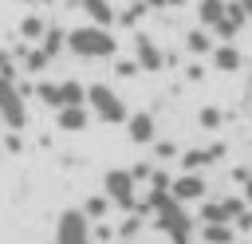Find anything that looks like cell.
Here are the masks:
<instances>
[{
  "instance_id": "cell-1",
  "label": "cell",
  "mask_w": 252,
  "mask_h": 244,
  "mask_svg": "<svg viewBox=\"0 0 252 244\" xmlns=\"http://www.w3.org/2000/svg\"><path fill=\"white\" fill-rule=\"evenodd\" d=\"M67 47L79 55V59H110L118 51L110 28H98V24H83V28H71L67 31Z\"/></svg>"
},
{
  "instance_id": "cell-2",
  "label": "cell",
  "mask_w": 252,
  "mask_h": 244,
  "mask_svg": "<svg viewBox=\"0 0 252 244\" xmlns=\"http://www.w3.org/2000/svg\"><path fill=\"white\" fill-rule=\"evenodd\" d=\"M102 193H106L110 205H118V209H126V213L138 209V181H134L130 169H110V173L102 177Z\"/></svg>"
},
{
  "instance_id": "cell-3",
  "label": "cell",
  "mask_w": 252,
  "mask_h": 244,
  "mask_svg": "<svg viewBox=\"0 0 252 244\" xmlns=\"http://www.w3.org/2000/svg\"><path fill=\"white\" fill-rule=\"evenodd\" d=\"M87 106L98 122H126V102L106 87V83H94L87 87Z\"/></svg>"
},
{
  "instance_id": "cell-4",
  "label": "cell",
  "mask_w": 252,
  "mask_h": 244,
  "mask_svg": "<svg viewBox=\"0 0 252 244\" xmlns=\"http://www.w3.org/2000/svg\"><path fill=\"white\" fill-rule=\"evenodd\" d=\"M0 122L8 130H24L28 126V106H24V94L16 91V79L0 75Z\"/></svg>"
},
{
  "instance_id": "cell-5",
  "label": "cell",
  "mask_w": 252,
  "mask_h": 244,
  "mask_svg": "<svg viewBox=\"0 0 252 244\" xmlns=\"http://www.w3.org/2000/svg\"><path fill=\"white\" fill-rule=\"evenodd\" d=\"M55 244H94V240H91V220L83 216V209H67V213H59Z\"/></svg>"
},
{
  "instance_id": "cell-6",
  "label": "cell",
  "mask_w": 252,
  "mask_h": 244,
  "mask_svg": "<svg viewBox=\"0 0 252 244\" xmlns=\"http://www.w3.org/2000/svg\"><path fill=\"white\" fill-rule=\"evenodd\" d=\"M205 177L201 173H181V177H173L169 181V197L173 201H181V205H189V201H205Z\"/></svg>"
},
{
  "instance_id": "cell-7",
  "label": "cell",
  "mask_w": 252,
  "mask_h": 244,
  "mask_svg": "<svg viewBox=\"0 0 252 244\" xmlns=\"http://www.w3.org/2000/svg\"><path fill=\"white\" fill-rule=\"evenodd\" d=\"M134 63L142 67V71H161L165 67V55H161V47L150 39V35H134Z\"/></svg>"
},
{
  "instance_id": "cell-8",
  "label": "cell",
  "mask_w": 252,
  "mask_h": 244,
  "mask_svg": "<svg viewBox=\"0 0 252 244\" xmlns=\"http://www.w3.org/2000/svg\"><path fill=\"white\" fill-rule=\"evenodd\" d=\"M126 134H130V142H138V146L154 142V134H158V126H154V114H146V110H138V114H126Z\"/></svg>"
},
{
  "instance_id": "cell-9",
  "label": "cell",
  "mask_w": 252,
  "mask_h": 244,
  "mask_svg": "<svg viewBox=\"0 0 252 244\" xmlns=\"http://www.w3.org/2000/svg\"><path fill=\"white\" fill-rule=\"evenodd\" d=\"M55 122H59V130H67V134H79V130H87L91 110H87V106H59V110H55Z\"/></svg>"
},
{
  "instance_id": "cell-10",
  "label": "cell",
  "mask_w": 252,
  "mask_h": 244,
  "mask_svg": "<svg viewBox=\"0 0 252 244\" xmlns=\"http://www.w3.org/2000/svg\"><path fill=\"white\" fill-rule=\"evenodd\" d=\"M79 4L91 16V24H98V28H110L114 24V4L110 0H79Z\"/></svg>"
},
{
  "instance_id": "cell-11",
  "label": "cell",
  "mask_w": 252,
  "mask_h": 244,
  "mask_svg": "<svg viewBox=\"0 0 252 244\" xmlns=\"http://www.w3.org/2000/svg\"><path fill=\"white\" fill-rule=\"evenodd\" d=\"M224 153V146H213V150H185L181 153V165H185V173H197L201 165H209L213 157H220Z\"/></svg>"
},
{
  "instance_id": "cell-12",
  "label": "cell",
  "mask_w": 252,
  "mask_h": 244,
  "mask_svg": "<svg viewBox=\"0 0 252 244\" xmlns=\"http://www.w3.org/2000/svg\"><path fill=\"white\" fill-rule=\"evenodd\" d=\"M59 106H87V87L75 79H63L59 83Z\"/></svg>"
},
{
  "instance_id": "cell-13",
  "label": "cell",
  "mask_w": 252,
  "mask_h": 244,
  "mask_svg": "<svg viewBox=\"0 0 252 244\" xmlns=\"http://www.w3.org/2000/svg\"><path fill=\"white\" fill-rule=\"evenodd\" d=\"M224 0H201L197 4V20H201V28H217L220 20H224Z\"/></svg>"
},
{
  "instance_id": "cell-14",
  "label": "cell",
  "mask_w": 252,
  "mask_h": 244,
  "mask_svg": "<svg viewBox=\"0 0 252 244\" xmlns=\"http://www.w3.org/2000/svg\"><path fill=\"white\" fill-rule=\"evenodd\" d=\"M63 47H67V31H63V28H47V31L39 35V51H43L47 59H55Z\"/></svg>"
},
{
  "instance_id": "cell-15",
  "label": "cell",
  "mask_w": 252,
  "mask_h": 244,
  "mask_svg": "<svg viewBox=\"0 0 252 244\" xmlns=\"http://www.w3.org/2000/svg\"><path fill=\"white\" fill-rule=\"evenodd\" d=\"M209 55H213V67H217V71H236V67H240V51H236L232 43H220V47H213Z\"/></svg>"
},
{
  "instance_id": "cell-16",
  "label": "cell",
  "mask_w": 252,
  "mask_h": 244,
  "mask_svg": "<svg viewBox=\"0 0 252 244\" xmlns=\"http://www.w3.org/2000/svg\"><path fill=\"white\" fill-rule=\"evenodd\" d=\"M201 240L205 244H236V228L232 224H201Z\"/></svg>"
},
{
  "instance_id": "cell-17",
  "label": "cell",
  "mask_w": 252,
  "mask_h": 244,
  "mask_svg": "<svg viewBox=\"0 0 252 244\" xmlns=\"http://www.w3.org/2000/svg\"><path fill=\"white\" fill-rule=\"evenodd\" d=\"M185 47H189L193 55H209V51H213V35H209V28H193V31L185 35Z\"/></svg>"
},
{
  "instance_id": "cell-18",
  "label": "cell",
  "mask_w": 252,
  "mask_h": 244,
  "mask_svg": "<svg viewBox=\"0 0 252 244\" xmlns=\"http://www.w3.org/2000/svg\"><path fill=\"white\" fill-rule=\"evenodd\" d=\"M110 213V201H106V193H94V197H87V205H83V216L87 220H102Z\"/></svg>"
},
{
  "instance_id": "cell-19",
  "label": "cell",
  "mask_w": 252,
  "mask_h": 244,
  "mask_svg": "<svg viewBox=\"0 0 252 244\" xmlns=\"http://www.w3.org/2000/svg\"><path fill=\"white\" fill-rule=\"evenodd\" d=\"M35 94H39V102H43V106L59 110V83H39V87H35Z\"/></svg>"
},
{
  "instance_id": "cell-20",
  "label": "cell",
  "mask_w": 252,
  "mask_h": 244,
  "mask_svg": "<svg viewBox=\"0 0 252 244\" xmlns=\"http://www.w3.org/2000/svg\"><path fill=\"white\" fill-rule=\"evenodd\" d=\"M20 31H24V35H28V39H39V35H43V31H47V24H43V20H39V16H28V20H24V28H20Z\"/></svg>"
},
{
  "instance_id": "cell-21",
  "label": "cell",
  "mask_w": 252,
  "mask_h": 244,
  "mask_svg": "<svg viewBox=\"0 0 252 244\" xmlns=\"http://www.w3.org/2000/svg\"><path fill=\"white\" fill-rule=\"evenodd\" d=\"M47 63H51V59H47V55H43V51H39V47H35V51H28V59H24V67H28V71H32V75H39V71H43V67H47Z\"/></svg>"
},
{
  "instance_id": "cell-22",
  "label": "cell",
  "mask_w": 252,
  "mask_h": 244,
  "mask_svg": "<svg viewBox=\"0 0 252 244\" xmlns=\"http://www.w3.org/2000/svg\"><path fill=\"white\" fill-rule=\"evenodd\" d=\"M236 181L244 185V193H240V201L252 209V169H236Z\"/></svg>"
},
{
  "instance_id": "cell-23",
  "label": "cell",
  "mask_w": 252,
  "mask_h": 244,
  "mask_svg": "<svg viewBox=\"0 0 252 244\" xmlns=\"http://www.w3.org/2000/svg\"><path fill=\"white\" fill-rule=\"evenodd\" d=\"M201 126H205V130H217V126H220V110H217V106H205V110H201Z\"/></svg>"
},
{
  "instance_id": "cell-24",
  "label": "cell",
  "mask_w": 252,
  "mask_h": 244,
  "mask_svg": "<svg viewBox=\"0 0 252 244\" xmlns=\"http://www.w3.org/2000/svg\"><path fill=\"white\" fill-rule=\"evenodd\" d=\"M138 228H142V220H138V216H126V220H122V228H118V236H122V240H134V236H138Z\"/></svg>"
},
{
  "instance_id": "cell-25",
  "label": "cell",
  "mask_w": 252,
  "mask_h": 244,
  "mask_svg": "<svg viewBox=\"0 0 252 244\" xmlns=\"http://www.w3.org/2000/svg\"><path fill=\"white\" fill-rule=\"evenodd\" d=\"M114 71H118L122 79H130V75L138 71V63H134V59H118V63H114Z\"/></svg>"
},
{
  "instance_id": "cell-26",
  "label": "cell",
  "mask_w": 252,
  "mask_h": 244,
  "mask_svg": "<svg viewBox=\"0 0 252 244\" xmlns=\"http://www.w3.org/2000/svg\"><path fill=\"white\" fill-rule=\"evenodd\" d=\"M158 157H161V161L177 157V146H173V142H158Z\"/></svg>"
},
{
  "instance_id": "cell-27",
  "label": "cell",
  "mask_w": 252,
  "mask_h": 244,
  "mask_svg": "<svg viewBox=\"0 0 252 244\" xmlns=\"http://www.w3.org/2000/svg\"><path fill=\"white\" fill-rule=\"evenodd\" d=\"M232 224H236L240 232H252V209H244V213H240V216H236Z\"/></svg>"
},
{
  "instance_id": "cell-28",
  "label": "cell",
  "mask_w": 252,
  "mask_h": 244,
  "mask_svg": "<svg viewBox=\"0 0 252 244\" xmlns=\"http://www.w3.org/2000/svg\"><path fill=\"white\" fill-rule=\"evenodd\" d=\"M4 146H8L12 153H20V150H24V142H20V134H8V138H4Z\"/></svg>"
},
{
  "instance_id": "cell-29",
  "label": "cell",
  "mask_w": 252,
  "mask_h": 244,
  "mask_svg": "<svg viewBox=\"0 0 252 244\" xmlns=\"http://www.w3.org/2000/svg\"><path fill=\"white\" fill-rule=\"evenodd\" d=\"M142 4H146V8H177L181 0H142Z\"/></svg>"
},
{
  "instance_id": "cell-30",
  "label": "cell",
  "mask_w": 252,
  "mask_h": 244,
  "mask_svg": "<svg viewBox=\"0 0 252 244\" xmlns=\"http://www.w3.org/2000/svg\"><path fill=\"white\" fill-rule=\"evenodd\" d=\"M236 4H240V8H244V16L252 20V0H236Z\"/></svg>"
},
{
  "instance_id": "cell-31",
  "label": "cell",
  "mask_w": 252,
  "mask_h": 244,
  "mask_svg": "<svg viewBox=\"0 0 252 244\" xmlns=\"http://www.w3.org/2000/svg\"><path fill=\"white\" fill-rule=\"evenodd\" d=\"M248 94H252V75H248Z\"/></svg>"
}]
</instances>
